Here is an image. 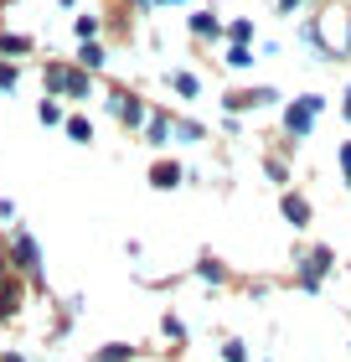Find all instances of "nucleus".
Masks as SVG:
<instances>
[{"label":"nucleus","instance_id":"nucleus-24","mask_svg":"<svg viewBox=\"0 0 351 362\" xmlns=\"http://www.w3.org/2000/svg\"><path fill=\"white\" fill-rule=\"evenodd\" d=\"M150 6H181V0H150Z\"/></svg>","mask_w":351,"mask_h":362},{"label":"nucleus","instance_id":"nucleus-22","mask_svg":"<svg viewBox=\"0 0 351 362\" xmlns=\"http://www.w3.org/2000/svg\"><path fill=\"white\" fill-rule=\"evenodd\" d=\"M6 279H16V274H11V259L0 254V285H6Z\"/></svg>","mask_w":351,"mask_h":362},{"label":"nucleus","instance_id":"nucleus-14","mask_svg":"<svg viewBox=\"0 0 351 362\" xmlns=\"http://www.w3.org/2000/svg\"><path fill=\"white\" fill-rule=\"evenodd\" d=\"M16 78H21V68H16V62H6V57H0V93H11V88H16Z\"/></svg>","mask_w":351,"mask_h":362},{"label":"nucleus","instance_id":"nucleus-18","mask_svg":"<svg viewBox=\"0 0 351 362\" xmlns=\"http://www.w3.org/2000/svg\"><path fill=\"white\" fill-rule=\"evenodd\" d=\"M98 37V16H83L78 21V42H93Z\"/></svg>","mask_w":351,"mask_h":362},{"label":"nucleus","instance_id":"nucleus-26","mask_svg":"<svg viewBox=\"0 0 351 362\" xmlns=\"http://www.w3.org/2000/svg\"><path fill=\"white\" fill-rule=\"evenodd\" d=\"M135 6H150V0H135Z\"/></svg>","mask_w":351,"mask_h":362},{"label":"nucleus","instance_id":"nucleus-3","mask_svg":"<svg viewBox=\"0 0 351 362\" xmlns=\"http://www.w3.org/2000/svg\"><path fill=\"white\" fill-rule=\"evenodd\" d=\"M315 114H321V98H315V93L295 98V104H290V114H284V129H290V135H305V129L315 124Z\"/></svg>","mask_w":351,"mask_h":362},{"label":"nucleus","instance_id":"nucleus-13","mask_svg":"<svg viewBox=\"0 0 351 362\" xmlns=\"http://www.w3.org/2000/svg\"><path fill=\"white\" fill-rule=\"evenodd\" d=\"M78 68H104V47H98V42H83V52H78Z\"/></svg>","mask_w":351,"mask_h":362},{"label":"nucleus","instance_id":"nucleus-11","mask_svg":"<svg viewBox=\"0 0 351 362\" xmlns=\"http://www.w3.org/2000/svg\"><path fill=\"white\" fill-rule=\"evenodd\" d=\"M150 140H165V135H171V114H165V109H150Z\"/></svg>","mask_w":351,"mask_h":362},{"label":"nucleus","instance_id":"nucleus-19","mask_svg":"<svg viewBox=\"0 0 351 362\" xmlns=\"http://www.w3.org/2000/svg\"><path fill=\"white\" fill-rule=\"evenodd\" d=\"M227 37H232V42H248V37H254V21H232Z\"/></svg>","mask_w":351,"mask_h":362},{"label":"nucleus","instance_id":"nucleus-7","mask_svg":"<svg viewBox=\"0 0 351 362\" xmlns=\"http://www.w3.org/2000/svg\"><path fill=\"white\" fill-rule=\"evenodd\" d=\"M150 187H181V166L176 160H155L150 166Z\"/></svg>","mask_w":351,"mask_h":362},{"label":"nucleus","instance_id":"nucleus-15","mask_svg":"<svg viewBox=\"0 0 351 362\" xmlns=\"http://www.w3.org/2000/svg\"><path fill=\"white\" fill-rule=\"evenodd\" d=\"M171 83H176V93H186V98H196V93H202V83H196V78H191V73H176V78H171Z\"/></svg>","mask_w":351,"mask_h":362},{"label":"nucleus","instance_id":"nucleus-5","mask_svg":"<svg viewBox=\"0 0 351 362\" xmlns=\"http://www.w3.org/2000/svg\"><path fill=\"white\" fill-rule=\"evenodd\" d=\"M331 269V249H315V254H305L299 259V285L305 290H321V274Z\"/></svg>","mask_w":351,"mask_h":362},{"label":"nucleus","instance_id":"nucleus-1","mask_svg":"<svg viewBox=\"0 0 351 362\" xmlns=\"http://www.w3.org/2000/svg\"><path fill=\"white\" fill-rule=\"evenodd\" d=\"M93 88V78L78 68V62H47V98H83Z\"/></svg>","mask_w":351,"mask_h":362},{"label":"nucleus","instance_id":"nucleus-8","mask_svg":"<svg viewBox=\"0 0 351 362\" xmlns=\"http://www.w3.org/2000/svg\"><path fill=\"white\" fill-rule=\"evenodd\" d=\"M217 31H222V26H217L212 11H196V16H191V37H196V42H212Z\"/></svg>","mask_w":351,"mask_h":362},{"label":"nucleus","instance_id":"nucleus-6","mask_svg":"<svg viewBox=\"0 0 351 362\" xmlns=\"http://www.w3.org/2000/svg\"><path fill=\"white\" fill-rule=\"evenodd\" d=\"M21 300H26V279H6L0 285V321H11L21 310Z\"/></svg>","mask_w":351,"mask_h":362},{"label":"nucleus","instance_id":"nucleus-4","mask_svg":"<svg viewBox=\"0 0 351 362\" xmlns=\"http://www.w3.org/2000/svg\"><path fill=\"white\" fill-rule=\"evenodd\" d=\"M109 109L119 114L124 124H145V114H150L140 98H135V93H124V88H109Z\"/></svg>","mask_w":351,"mask_h":362},{"label":"nucleus","instance_id":"nucleus-10","mask_svg":"<svg viewBox=\"0 0 351 362\" xmlns=\"http://www.w3.org/2000/svg\"><path fill=\"white\" fill-rule=\"evenodd\" d=\"M0 52H6V57H26V52H31V37L11 31V37H0Z\"/></svg>","mask_w":351,"mask_h":362},{"label":"nucleus","instance_id":"nucleus-23","mask_svg":"<svg viewBox=\"0 0 351 362\" xmlns=\"http://www.w3.org/2000/svg\"><path fill=\"white\" fill-rule=\"evenodd\" d=\"M295 6H299V0H279V11H295Z\"/></svg>","mask_w":351,"mask_h":362},{"label":"nucleus","instance_id":"nucleus-17","mask_svg":"<svg viewBox=\"0 0 351 362\" xmlns=\"http://www.w3.org/2000/svg\"><path fill=\"white\" fill-rule=\"evenodd\" d=\"M129 357V347H98L93 352V362H124Z\"/></svg>","mask_w":351,"mask_h":362},{"label":"nucleus","instance_id":"nucleus-9","mask_svg":"<svg viewBox=\"0 0 351 362\" xmlns=\"http://www.w3.org/2000/svg\"><path fill=\"white\" fill-rule=\"evenodd\" d=\"M284 218H290L295 228H305V223H310V202H305V197H295V192H290V197H284Z\"/></svg>","mask_w":351,"mask_h":362},{"label":"nucleus","instance_id":"nucleus-12","mask_svg":"<svg viewBox=\"0 0 351 362\" xmlns=\"http://www.w3.org/2000/svg\"><path fill=\"white\" fill-rule=\"evenodd\" d=\"M68 135H73L78 145H88V140H93V124L83 119V114H68Z\"/></svg>","mask_w":351,"mask_h":362},{"label":"nucleus","instance_id":"nucleus-2","mask_svg":"<svg viewBox=\"0 0 351 362\" xmlns=\"http://www.w3.org/2000/svg\"><path fill=\"white\" fill-rule=\"evenodd\" d=\"M11 269L16 279H42V254H37V238L31 233H11Z\"/></svg>","mask_w":351,"mask_h":362},{"label":"nucleus","instance_id":"nucleus-20","mask_svg":"<svg viewBox=\"0 0 351 362\" xmlns=\"http://www.w3.org/2000/svg\"><path fill=\"white\" fill-rule=\"evenodd\" d=\"M181 140H202V124H191V119H181V124H171Z\"/></svg>","mask_w":351,"mask_h":362},{"label":"nucleus","instance_id":"nucleus-16","mask_svg":"<svg viewBox=\"0 0 351 362\" xmlns=\"http://www.w3.org/2000/svg\"><path fill=\"white\" fill-rule=\"evenodd\" d=\"M42 124H62V104L57 98H42Z\"/></svg>","mask_w":351,"mask_h":362},{"label":"nucleus","instance_id":"nucleus-25","mask_svg":"<svg viewBox=\"0 0 351 362\" xmlns=\"http://www.w3.org/2000/svg\"><path fill=\"white\" fill-rule=\"evenodd\" d=\"M0 362H21V357H16V352H6V357H0Z\"/></svg>","mask_w":351,"mask_h":362},{"label":"nucleus","instance_id":"nucleus-21","mask_svg":"<svg viewBox=\"0 0 351 362\" xmlns=\"http://www.w3.org/2000/svg\"><path fill=\"white\" fill-rule=\"evenodd\" d=\"M222 357H227V362H243L248 352H243V341H227V347H222Z\"/></svg>","mask_w":351,"mask_h":362}]
</instances>
